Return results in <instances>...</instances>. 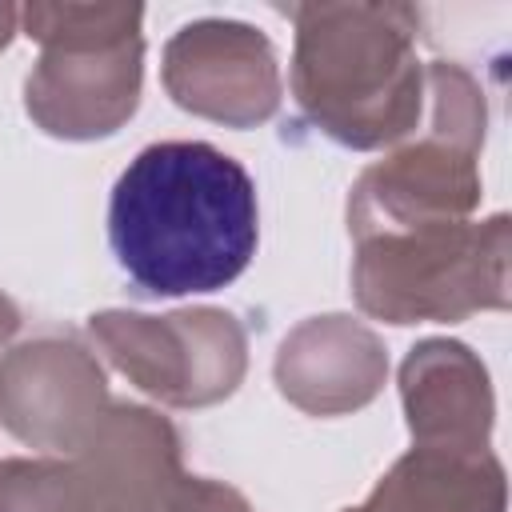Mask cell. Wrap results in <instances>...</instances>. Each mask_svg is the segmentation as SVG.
<instances>
[{
  "mask_svg": "<svg viewBox=\"0 0 512 512\" xmlns=\"http://www.w3.org/2000/svg\"><path fill=\"white\" fill-rule=\"evenodd\" d=\"M256 184L204 140H164L136 152L108 200V244L148 296L216 292L256 252Z\"/></svg>",
  "mask_w": 512,
  "mask_h": 512,
  "instance_id": "cell-1",
  "label": "cell"
},
{
  "mask_svg": "<svg viewBox=\"0 0 512 512\" xmlns=\"http://www.w3.org/2000/svg\"><path fill=\"white\" fill-rule=\"evenodd\" d=\"M292 16L300 28L292 88L316 124L356 148L408 132L420 112L416 12L400 4H308Z\"/></svg>",
  "mask_w": 512,
  "mask_h": 512,
  "instance_id": "cell-2",
  "label": "cell"
},
{
  "mask_svg": "<svg viewBox=\"0 0 512 512\" xmlns=\"http://www.w3.org/2000/svg\"><path fill=\"white\" fill-rule=\"evenodd\" d=\"M28 36L48 52L28 76V112L56 136H104L140 92V8L32 4Z\"/></svg>",
  "mask_w": 512,
  "mask_h": 512,
  "instance_id": "cell-3",
  "label": "cell"
},
{
  "mask_svg": "<svg viewBox=\"0 0 512 512\" xmlns=\"http://www.w3.org/2000/svg\"><path fill=\"white\" fill-rule=\"evenodd\" d=\"M504 216L488 224H420L360 236L356 296L368 312L412 320H456L472 308L504 304Z\"/></svg>",
  "mask_w": 512,
  "mask_h": 512,
  "instance_id": "cell-4",
  "label": "cell"
},
{
  "mask_svg": "<svg viewBox=\"0 0 512 512\" xmlns=\"http://www.w3.org/2000/svg\"><path fill=\"white\" fill-rule=\"evenodd\" d=\"M164 84L180 108L236 128L264 120L280 92L268 40L236 20H196L180 28L164 56Z\"/></svg>",
  "mask_w": 512,
  "mask_h": 512,
  "instance_id": "cell-5",
  "label": "cell"
},
{
  "mask_svg": "<svg viewBox=\"0 0 512 512\" xmlns=\"http://www.w3.org/2000/svg\"><path fill=\"white\" fill-rule=\"evenodd\" d=\"M104 376L76 344H24L0 368V416L28 440L48 448H80L100 424Z\"/></svg>",
  "mask_w": 512,
  "mask_h": 512,
  "instance_id": "cell-6",
  "label": "cell"
},
{
  "mask_svg": "<svg viewBox=\"0 0 512 512\" xmlns=\"http://www.w3.org/2000/svg\"><path fill=\"white\" fill-rule=\"evenodd\" d=\"M476 168H472V144H460L452 136H436L428 144H416L372 172H364L356 196H352V228L368 236L420 228V224H444L476 204Z\"/></svg>",
  "mask_w": 512,
  "mask_h": 512,
  "instance_id": "cell-7",
  "label": "cell"
},
{
  "mask_svg": "<svg viewBox=\"0 0 512 512\" xmlns=\"http://www.w3.org/2000/svg\"><path fill=\"white\" fill-rule=\"evenodd\" d=\"M80 448H88L76 468L88 512H164L180 488L176 436L144 408H112Z\"/></svg>",
  "mask_w": 512,
  "mask_h": 512,
  "instance_id": "cell-8",
  "label": "cell"
},
{
  "mask_svg": "<svg viewBox=\"0 0 512 512\" xmlns=\"http://www.w3.org/2000/svg\"><path fill=\"white\" fill-rule=\"evenodd\" d=\"M384 376V356L372 332L344 316H324L296 328L280 344L276 380L308 412H340L372 400Z\"/></svg>",
  "mask_w": 512,
  "mask_h": 512,
  "instance_id": "cell-9",
  "label": "cell"
},
{
  "mask_svg": "<svg viewBox=\"0 0 512 512\" xmlns=\"http://www.w3.org/2000/svg\"><path fill=\"white\" fill-rule=\"evenodd\" d=\"M404 404L412 432L428 448L480 452L492 424V396L484 368L464 344L428 340L404 364Z\"/></svg>",
  "mask_w": 512,
  "mask_h": 512,
  "instance_id": "cell-10",
  "label": "cell"
},
{
  "mask_svg": "<svg viewBox=\"0 0 512 512\" xmlns=\"http://www.w3.org/2000/svg\"><path fill=\"white\" fill-rule=\"evenodd\" d=\"M504 476L500 464L480 452L416 448L404 456L364 508L348 512H500Z\"/></svg>",
  "mask_w": 512,
  "mask_h": 512,
  "instance_id": "cell-11",
  "label": "cell"
},
{
  "mask_svg": "<svg viewBox=\"0 0 512 512\" xmlns=\"http://www.w3.org/2000/svg\"><path fill=\"white\" fill-rule=\"evenodd\" d=\"M0 512H88L76 468L60 464H0Z\"/></svg>",
  "mask_w": 512,
  "mask_h": 512,
  "instance_id": "cell-12",
  "label": "cell"
},
{
  "mask_svg": "<svg viewBox=\"0 0 512 512\" xmlns=\"http://www.w3.org/2000/svg\"><path fill=\"white\" fill-rule=\"evenodd\" d=\"M164 512H248V504L232 488H220L208 480H180Z\"/></svg>",
  "mask_w": 512,
  "mask_h": 512,
  "instance_id": "cell-13",
  "label": "cell"
}]
</instances>
